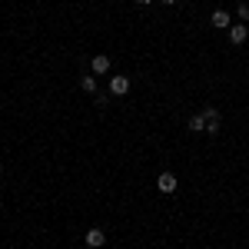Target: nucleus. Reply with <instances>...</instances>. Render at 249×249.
I'll use <instances>...</instances> for the list:
<instances>
[{
	"instance_id": "423d86ee",
	"label": "nucleus",
	"mask_w": 249,
	"mask_h": 249,
	"mask_svg": "<svg viewBox=\"0 0 249 249\" xmlns=\"http://www.w3.org/2000/svg\"><path fill=\"white\" fill-rule=\"evenodd\" d=\"M103 243H107V232L103 230H90L87 232V249H100Z\"/></svg>"
},
{
	"instance_id": "9d476101",
	"label": "nucleus",
	"mask_w": 249,
	"mask_h": 249,
	"mask_svg": "<svg viewBox=\"0 0 249 249\" xmlns=\"http://www.w3.org/2000/svg\"><path fill=\"white\" fill-rule=\"evenodd\" d=\"M236 14H239V20H249V3H239Z\"/></svg>"
},
{
	"instance_id": "ddd939ff",
	"label": "nucleus",
	"mask_w": 249,
	"mask_h": 249,
	"mask_svg": "<svg viewBox=\"0 0 249 249\" xmlns=\"http://www.w3.org/2000/svg\"><path fill=\"white\" fill-rule=\"evenodd\" d=\"M160 3H166V7H173V3H176V0H160Z\"/></svg>"
},
{
	"instance_id": "20e7f679",
	"label": "nucleus",
	"mask_w": 249,
	"mask_h": 249,
	"mask_svg": "<svg viewBox=\"0 0 249 249\" xmlns=\"http://www.w3.org/2000/svg\"><path fill=\"white\" fill-rule=\"evenodd\" d=\"M230 40L236 43V47L246 43V40H249V27H246V23H232V27H230Z\"/></svg>"
},
{
	"instance_id": "1a4fd4ad",
	"label": "nucleus",
	"mask_w": 249,
	"mask_h": 249,
	"mask_svg": "<svg viewBox=\"0 0 249 249\" xmlns=\"http://www.w3.org/2000/svg\"><path fill=\"white\" fill-rule=\"evenodd\" d=\"M93 100H96V107H107L110 103V93H93Z\"/></svg>"
},
{
	"instance_id": "f03ea898",
	"label": "nucleus",
	"mask_w": 249,
	"mask_h": 249,
	"mask_svg": "<svg viewBox=\"0 0 249 249\" xmlns=\"http://www.w3.org/2000/svg\"><path fill=\"white\" fill-rule=\"evenodd\" d=\"M210 27H216V30H230L232 17L226 14V10H213V14H210Z\"/></svg>"
},
{
	"instance_id": "7ed1b4c3",
	"label": "nucleus",
	"mask_w": 249,
	"mask_h": 249,
	"mask_svg": "<svg viewBox=\"0 0 249 249\" xmlns=\"http://www.w3.org/2000/svg\"><path fill=\"white\" fill-rule=\"evenodd\" d=\"M156 190L160 193H176V176H173V173H160V176H156Z\"/></svg>"
},
{
	"instance_id": "f257e3e1",
	"label": "nucleus",
	"mask_w": 249,
	"mask_h": 249,
	"mask_svg": "<svg viewBox=\"0 0 249 249\" xmlns=\"http://www.w3.org/2000/svg\"><path fill=\"white\" fill-rule=\"evenodd\" d=\"M126 93H130V77L113 73V77H110V96H126Z\"/></svg>"
},
{
	"instance_id": "6e6552de",
	"label": "nucleus",
	"mask_w": 249,
	"mask_h": 249,
	"mask_svg": "<svg viewBox=\"0 0 249 249\" xmlns=\"http://www.w3.org/2000/svg\"><path fill=\"white\" fill-rule=\"evenodd\" d=\"M80 87H83L87 93H100V90H96V80H93V73H87V77L80 80Z\"/></svg>"
},
{
	"instance_id": "9b49d317",
	"label": "nucleus",
	"mask_w": 249,
	"mask_h": 249,
	"mask_svg": "<svg viewBox=\"0 0 249 249\" xmlns=\"http://www.w3.org/2000/svg\"><path fill=\"white\" fill-rule=\"evenodd\" d=\"M203 116H206V120H219V110H216V107H206Z\"/></svg>"
},
{
	"instance_id": "4468645a",
	"label": "nucleus",
	"mask_w": 249,
	"mask_h": 249,
	"mask_svg": "<svg viewBox=\"0 0 249 249\" xmlns=\"http://www.w3.org/2000/svg\"><path fill=\"white\" fill-rule=\"evenodd\" d=\"M0 176H3V170H0Z\"/></svg>"
},
{
	"instance_id": "0eeeda50",
	"label": "nucleus",
	"mask_w": 249,
	"mask_h": 249,
	"mask_svg": "<svg viewBox=\"0 0 249 249\" xmlns=\"http://www.w3.org/2000/svg\"><path fill=\"white\" fill-rule=\"evenodd\" d=\"M190 130H193V133H203V130H206V116H203V113L190 116Z\"/></svg>"
},
{
	"instance_id": "39448f33",
	"label": "nucleus",
	"mask_w": 249,
	"mask_h": 249,
	"mask_svg": "<svg viewBox=\"0 0 249 249\" xmlns=\"http://www.w3.org/2000/svg\"><path fill=\"white\" fill-rule=\"evenodd\" d=\"M90 70H93V73H110V57H107V53H96V57L90 60Z\"/></svg>"
},
{
	"instance_id": "f8f14e48",
	"label": "nucleus",
	"mask_w": 249,
	"mask_h": 249,
	"mask_svg": "<svg viewBox=\"0 0 249 249\" xmlns=\"http://www.w3.org/2000/svg\"><path fill=\"white\" fill-rule=\"evenodd\" d=\"M136 3H140V7H146V3H153V0H136Z\"/></svg>"
}]
</instances>
